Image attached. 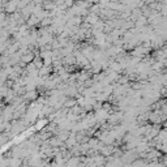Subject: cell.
I'll use <instances>...</instances> for the list:
<instances>
[{"label": "cell", "instance_id": "cell-1", "mask_svg": "<svg viewBox=\"0 0 167 167\" xmlns=\"http://www.w3.org/2000/svg\"><path fill=\"white\" fill-rule=\"evenodd\" d=\"M69 158H71V157H69ZM78 162H80V159L76 157L74 159H73V158L69 159V162H67V164H78Z\"/></svg>", "mask_w": 167, "mask_h": 167}]
</instances>
